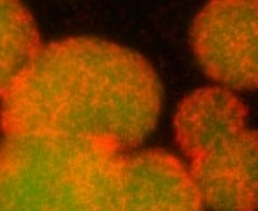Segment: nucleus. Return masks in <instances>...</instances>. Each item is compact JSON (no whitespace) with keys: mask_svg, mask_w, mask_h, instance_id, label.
I'll use <instances>...</instances> for the list:
<instances>
[{"mask_svg":"<svg viewBox=\"0 0 258 211\" xmlns=\"http://www.w3.org/2000/svg\"><path fill=\"white\" fill-rule=\"evenodd\" d=\"M162 86L145 57L76 37L41 46L2 98L3 134H51L141 145L159 117Z\"/></svg>","mask_w":258,"mask_h":211,"instance_id":"obj_1","label":"nucleus"},{"mask_svg":"<svg viewBox=\"0 0 258 211\" xmlns=\"http://www.w3.org/2000/svg\"><path fill=\"white\" fill-rule=\"evenodd\" d=\"M124 155L101 139L3 134L0 211H117Z\"/></svg>","mask_w":258,"mask_h":211,"instance_id":"obj_2","label":"nucleus"},{"mask_svg":"<svg viewBox=\"0 0 258 211\" xmlns=\"http://www.w3.org/2000/svg\"><path fill=\"white\" fill-rule=\"evenodd\" d=\"M245 104L228 89H199L173 119L179 148L205 205L214 211L257 208V133Z\"/></svg>","mask_w":258,"mask_h":211,"instance_id":"obj_3","label":"nucleus"},{"mask_svg":"<svg viewBox=\"0 0 258 211\" xmlns=\"http://www.w3.org/2000/svg\"><path fill=\"white\" fill-rule=\"evenodd\" d=\"M193 51L209 77L239 90L257 88V2H213L196 17Z\"/></svg>","mask_w":258,"mask_h":211,"instance_id":"obj_4","label":"nucleus"},{"mask_svg":"<svg viewBox=\"0 0 258 211\" xmlns=\"http://www.w3.org/2000/svg\"><path fill=\"white\" fill-rule=\"evenodd\" d=\"M117 211H205L185 164L163 150L124 155Z\"/></svg>","mask_w":258,"mask_h":211,"instance_id":"obj_5","label":"nucleus"},{"mask_svg":"<svg viewBox=\"0 0 258 211\" xmlns=\"http://www.w3.org/2000/svg\"><path fill=\"white\" fill-rule=\"evenodd\" d=\"M41 38L34 19L16 2H0V99L28 68Z\"/></svg>","mask_w":258,"mask_h":211,"instance_id":"obj_6","label":"nucleus"}]
</instances>
